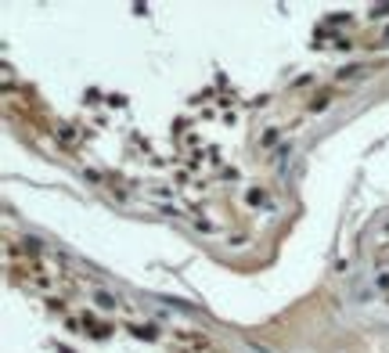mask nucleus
I'll return each mask as SVG.
<instances>
[{
	"label": "nucleus",
	"instance_id": "obj_1",
	"mask_svg": "<svg viewBox=\"0 0 389 353\" xmlns=\"http://www.w3.org/2000/svg\"><path fill=\"white\" fill-rule=\"evenodd\" d=\"M98 306L112 310V306H115V296H112V292H98Z\"/></svg>",
	"mask_w": 389,
	"mask_h": 353
}]
</instances>
